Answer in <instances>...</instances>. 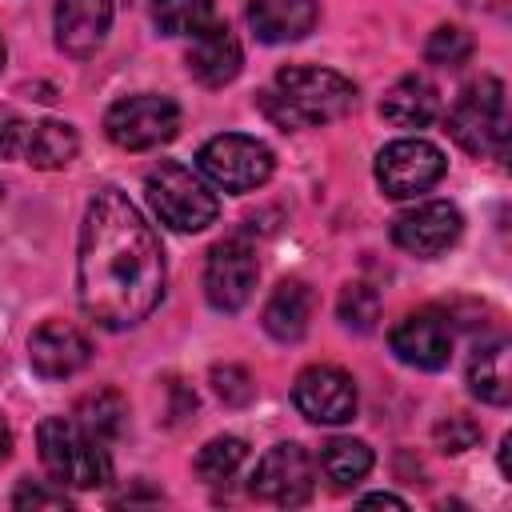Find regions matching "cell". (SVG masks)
I'll list each match as a JSON object with an SVG mask.
<instances>
[{
    "label": "cell",
    "mask_w": 512,
    "mask_h": 512,
    "mask_svg": "<svg viewBox=\"0 0 512 512\" xmlns=\"http://www.w3.org/2000/svg\"><path fill=\"white\" fill-rule=\"evenodd\" d=\"M452 340H456L452 320L440 308H416L388 332V344H392L396 360L408 364V368H424V372H436V368L448 364Z\"/></svg>",
    "instance_id": "12"
},
{
    "label": "cell",
    "mask_w": 512,
    "mask_h": 512,
    "mask_svg": "<svg viewBox=\"0 0 512 512\" xmlns=\"http://www.w3.org/2000/svg\"><path fill=\"white\" fill-rule=\"evenodd\" d=\"M448 136L468 156H504L508 144V100L496 76H480L464 84L448 112Z\"/></svg>",
    "instance_id": "5"
},
{
    "label": "cell",
    "mask_w": 512,
    "mask_h": 512,
    "mask_svg": "<svg viewBox=\"0 0 512 512\" xmlns=\"http://www.w3.org/2000/svg\"><path fill=\"white\" fill-rule=\"evenodd\" d=\"M292 400L312 424H348L356 416V384L336 364H308L292 384Z\"/></svg>",
    "instance_id": "14"
},
{
    "label": "cell",
    "mask_w": 512,
    "mask_h": 512,
    "mask_svg": "<svg viewBox=\"0 0 512 512\" xmlns=\"http://www.w3.org/2000/svg\"><path fill=\"white\" fill-rule=\"evenodd\" d=\"M468 384H472V396H480L484 404L504 408L512 400V368H508V344L504 340L476 348V356L468 364Z\"/></svg>",
    "instance_id": "21"
},
{
    "label": "cell",
    "mask_w": 512,
    "mask_h": 512,
    "mask_svg": "<svg viewBox=\"0 0 512 512\" xmlns=\"http://www.w3.org/2000/svg\"><path fill=\"white\" fill-rule=\"evenodd\" d=\"M80 152V136L72 124L64 120H4L0 124V156L8 160H24L32 168H44V172H56V168H68Z\"/></svg>",
    "instance_id": "9"
},
{
    "label": "cell",
    "mask_w": 512,
    "mask_h": 512,
    "mask_svg": "<svg viewBox=\"0 0 512 512\" xmlns=\"http://www.w3.org/2000/svg\"><path fill=\"white\" fill-rule=\"evenodd\" d=\"M12 504H16V508H68L72 500H68L64 484H56V488H44V484H20L16 496H12Z\"/></svg>",
    "instance_id": "30"
},
{
    "label": "cell",
    "mask_w": 512,
    "mask_h": 512,
    "mask_svg": "<svg viewBox=\"0 0 512 512\" xmlns=\"http://www.w3.org/2000/svg\"><path fill=\"white\" fill-rule=\"evenodd\" d=\"M312 456L300 444H272L256 472H252V496L280 504V508H300L312 500Z\"/></svg>",
    "instance_id": "11"
},
{
    "label": "cell",
    "mask_w": 512,
    "mask_h": 512,
    "mask_svg": "<svg viewBox=\"0 0 512 512\" xmlns=\"http://www.w3.org/2000/svg\"><path fill=\"white\" fill-rule=\"evenodd\" d=\"M380 116L396 128H424L440 116V92L424 76H404L384 92Z\"/></svg>",
    "instance_id": "20"
},
{
    "label": "cell",
    "mask_w": 512,
    "mask_h": 512,
    "mask_svg": "<svg viewBox=\"0 0 512 512\" xmlns=\"http://www.w3.org/2000/svg\"><path fill=\"white\" fill-rule=\"evenodd\" d=\"M244 456H248V444H244L240 436H212V440L196 452L192 468H196L200 480L220 484V480H228V476L244 464Z\"/></svg>",
    "instance_id": "25"
},
{
    "label": "cell",
    "mask_w": 512,
    "mask_h": 512,
    "mask_svg": "<svg viewBox=\"0 0 512 512\" xmlns=\"http://www.w3.org/2000/svg\"><path fill=\"white\" fill-rule=\"evenodd\" d=\"M76 292L88 320L108 332L136 328L164 296V252L120 188H100L80 224Z\"/></svg>",
    "instance_id": "1"
},
{
    "label": "cell",
    "mask_w": 512,
    "mask_h": 512,
    "mask_svg": "<svg viewBox=\"0 0 512 512\" xmlns=\"http://www.w3.org/2000/svg\"><path fill=\"white\" fill-rule=\"evenodd\" d=\"M308 320H312V288L304 280H280L260 312L264 332L280 344H292L308 332Z\"/></svg>",
    "instance_id": "19"
},
{
    "label": "cell",
    "mask_w": 512,
    "mask_h": 512,
    "mask_svg": "<svg viewBox=\"0 0 512 512\" xmlns=\"http://www.w3.org/2000/svg\"><path fill=\"white\" fill-rule=\"evenodd\" d=\"M196 160H200V172L216 188H224V192H252L276 168L272 148L264 140H256V136H244V132H220V136H212L200 148Z\"/></svg>",
    "instance_id": "7"
},
{
    "label": "cell",
    "mask_w": 512,
    "mask_h": 512,
    "mask_svg": "<svg viewBox=\"0 0 512 512\" xmlns=\"http://www.w3.org/2000/svg\"><path fill=\"white\" fill-rule=\"evenodd\" d=\"M468 56H472V36L452 24H440L424 44V60L440 64V68H460V64H468Z\"/></svg>",
    "instance_id": "27"
},
{
    "label": "cell",
    "mask_w": 512,
    "mask_h": 512,
    "mask_svg": "<svg viewBox=\"0 0 512 512\" xmlns=\"http://www.w3.org/2000/svg\"><path fill=\"white\" fill-rule=\"evenodd\" d=\"M104 132L124 152H148V148L168 144L180 132V108L168 96L136 92V96L116 100L104 112Z\"/></svg>",
    "instance_id": "6"
},
{
    "label": "cell",
    "mask_w": 512,
    "mask_h": 512,
    "mask_svg": "<svg viewBox=\"0 0 512 512\" xmlns=\"http://www.w3.org/2000/svg\"><path fill=\"white\" fill-rule=\"evenodd\" d=\"M0 68H4V40H0Z\"/></svg>",
    "instance_id": "34"
},
{
    "label": "cell",
    "mask_w": 512,
    "mask_h": 512,
    "mask_svg": "<svg viewBox=\"0 0 512 512\" xmlns=\"http://www.w3.org/2000/svg\"><path fill=\"white\" fill-rule=\"evenodd\" d=\"M256 104L280 128H316L356 108V84L332 68L292 64L276 72L272 88H264Z\"/></svg>",
    "instance_id": "2"
},
{
    "label": "cell",
    "mask_w": 512,
    "mask_h": 512,
    "mask_svg": "<svg viewBox=\"0 0 512 512\" xmlns=\"http://www.w3.org/2000/svg\"><path fill=\"white\" fill-rule=\"evenodd\" d=\"M256 252L248 240L228 236L208 252L204 264V296L216 312H240L256 288Z\"/></svg>",
    "instance_id": "10"
},
{
    "label": "cell",
    "mask_w": 512,
    "mask_h": 512,
    "mask_svg": "<svg viewBox=\"0 0 512 512\" xmlns=\"http://www.w3.org/2000/svg\"><path fill=\"white\" fill-rule=\"evenodd\" d=\"M112 0H60L56 4V48L64 56H92L112 28Z\"/></svg>",
    "instance_id": "17"
},
{
    "label": "cell",
    "mask_w": 512,
    "mask_h": 512,
    "mask_svg": "<svg viewBox=\"0 0 512 512\" xmlns=\"http://www.w3.org/2000/svg\"><path fill=\"white\" fill-rule=\"evenodd\" d=\"M360 504H384V508H404V500H400V496H392V492H372V496H364Z\"/></svg>",
    "instance_id": "31"
},
{
    "label": "cell",
    "mask_w": 512,
    "mask_h": 512,
    "mask_svg": "<svg viewBox=\"0 0 512 512\" xmlns=\"http://www.w3.org/2000/svg\"><path fill=\"white\" fill-rule=\"evenodd\" d=\"M92 356L88 336L68 324V320H44L32 336H28V364L36 376L44 380H64L76 376Z\"/></svg>",
    "instance_id": "15"
},
{
    "label": "cell",
    "mask_w": 512,
    "mask_h": 512,
    "mask_svg": "<svg viewBox=\"0 0 512 512\" xmlns=\"http://www.w3.org/2000/svg\"><path fill=\"white\" fill-rule=\"evenodd\" d=\"M336 312H340V324L344 328L372 332L376 320H380V296L368 284H344L340 288V300H336Z\"/></svg>",
    "instance_id": "26"
},
{
    "label": "cell",
    "mask_w": 512,
    "mask_h": 512,
    "mask_svg": "<svg viewBox=\"0 0 512 512\" xmlns=\"http://www.w3.org/2000/svg\"><path fill=\"white\" fill-rule=\"evenodd\" d=\"M152 20L164 36H196L216 20L212 0H152Z\"/></svg>",
    "instance_id": "24"
},
{
    "label": "cell",
    "mask_w": 512,
    "mask_h": 512,
    "mask_svg": "<svg viewBox=\"0 0 512 512\" xmlns=\"http://www.w3.org/2000/svg\"><path fill=\"white\" fill-rule=\"evenodd\" d=\"M184 60H188L192 80H200L204 88H224V84H232V80L240 76L244 52H240L236 32H232L228 24H220V20H212V24H204V28L192 36Z\"/></svg>",
    "instance_id": "16"
},
{
    "label": "cell",
    "mask_w": 512,
    "mask_h": 512,
    "mask_svg": "<svg viewBox=\"0 0 512 512\" xmlns=\"http://www.w3.org/2000/svg\"><path fill=\"white\" fill-rule=\"evenodd\" d=\"M460 4H468V8H496L500 0H460Z\"/></svg>",
    "instance_id": "33"
},
{
    "label": "cell",
    "mask_w": 512,
    "mask_h": 512,
    "mask_svg": "<svg viewBox=\"0 0 512 512\" xmlns=\"http://www.w3.org/2000/svg\"><path fill=\"white\" fill-rule=\"evenodd\" d=\"M444 168H448V160H444V152L432 140L400 136V140L380 148V156H376V184L392 200H412V196L428 192L444 176Z\"/></svg>",
    "instance_id": "8"
},
{
    "label": "cell",
    "mask_w": 512,
    "mask_h": 512,
    "mask_svg": "<svg viewBox=\"0 0 512 512\" xmlns=\"http://www.w3.org/2000/svg\"><path fill=\"white\" fill-rule=\"evenodd\" d=\"M144 192H148V204L160 216V224H168L172 232H204L220 216L216 192L192 168H184L176 160H160L144 176Z\"/></svg>",
    "instance_id": "4"
},
{
    "label": "cell",
    "mask_w": 512,
    "mask_h": 512,
    "mask_svg": "<svg viewBox=\"0 0 512 512\" xmlns=\"http://www.w3.org/2000/svg\"><path fill=\"white\" fill-rule=\"evenodd\" d=\"M320 472L332 480L336 492H348L372 472V448L352 436H332L320 448Z\"/></svg>",
    "instance_id": "22"
},
{
    "label": "cell",
    "mask_w": 512,
    "mask_h": 512,
    "mask_svg": "<svg viewBox=\"0 0 512 512\" xmlns=\"http://www.w3.org/2000/svg\"><path fill=\"white\" fill-rule=\"evenodd\" d=\"M316 20H320L316 0H252L248 4V24L264 44L304 40L316 28Z\"/></svg>",
    "instance_id": "18"
},
{
    "label": "cell",
    "mask_w": 512,
    "mask_h": 512,
    "mask_svg": "<svg viewBox=\"0 0 512 512\" xmlns=\"http://www.w3.org/2000/svg\"><path fill=\"white\" fill-rule=\"evenodd\" d=\"M212 388H216V396H220L224 404H248V400H252V392H256L252 376H248L240 364L212 368Z\"/></svg>",
    "instance_id": "29"
},
{
    "label": "cell",
    "mask_w": 512,
    "mask_h": 512,
    "mask_svg": "<svg viewBox=\"0 0 512 512\" xmlns=\"http://www.w3.org/2000/svg\"><path fill=\"white\" fill-rule=\"evenodd\" d=\"M40 464L48 468L52 484L64 488H100L112 480V460L104 440H96L88 428H80L72 416H48L36 428Z\"/></svg>",
    "instance_id": "3"
},
{
    "label": "cell",
    "mask_w": 512,
    "mask_h": 512,
    "mask_svg": "<svg viewBox=\"0 0 512 512\" xmlns=\"http://www.w3.org/2000/svg\"><path fill=\"white\" fill-rule=\"evenodd\" d=\"M72 420L80 424V428H88L96 440H116L120 432H124V420H128V400L116 392V388H96V392H88V396H80L76 400V412H72Z\"/></svg>",
    "instance_id": "23"
},
{
    "label": "cell",
    "mask_w": 512,
    "mask_h": 512,
    "mask_svg": "<svg viewBox=\"0 0 512 512\" xmlns=\"http://www.w3.org/2000/svg\"><path fill=\"white\" fill-rule=\"evenodd\" d=\"M476 440H480V424H476L472 416H464V412H452L448 420L436 424V444H440V452H464V448H472Z\"/></svg>",
    "instance_id": "28"
},
{
    "label": "cell",
    "mask_w": 512,
    "mask_h": 512,
    "mask_svg": "<svg viewBox=\"0 0 512 512\" xmlns=\"http://www.w3.org/2000/svg\"><path fill=\"white\" fill-rule=\"evenodd\" d=\"M460 228H464V216H460L456 204L424 200V204H416V208H408L392 220V240L408 256L432 260V256H440L444 248H452L460 240Z\"/></svg>",
    "instance_id": "13"
},
{
    "label": "cell",
    "mask_w": 512,
    "mask_h": 512,
    "mask_svg": "<svg viewBox=\"0 0 512 512\" xmlns=\"http://www.w3.org/2000/svg\"><path fill=\"white\" fill-rule=\"evenodd\" d=\"M8 452H12V428H8V420L0 416V464L8 460Z\"/></svg>",
    "instance_id": "32"
}]
</instances>
